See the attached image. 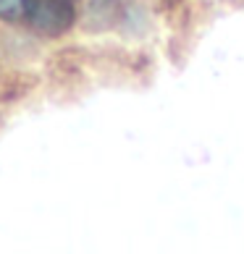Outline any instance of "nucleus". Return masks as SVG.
<instances>
[{
    "label": "nucleus",
    "instance_id": "1",
    "mask_svg": "<svg viewBox=\"0 0 244 254\" xmlns=\"http://www.w3.org/2000/svg\"><path fill=\"white\" fill-rule=\"evenodd\" d=\"M24 18L34 32L45 37H58L71 29L77 13H74L71 0H26Z\"/></svg>",
    "mask_w": 244,
    "mask_h": 254
},
{
    "label": "nucleus",
    "instance_id": "2",
    "mask_svg": "<svg viewBox=\"0 0 244 254\" xmlns=\"http://www.w3.org/2000/svg\"><path fill=\"white\" fill-rule=\"evenodd\" d=\"M26 13V0H0V18L3 21H18Z\"/></svg>",
    "mask_w": 244,
    "mask_h": 254
}]
</instances>
